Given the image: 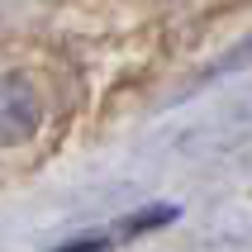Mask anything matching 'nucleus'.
Returning <instances> with one entry per match:
<instances>
[{
	"label": "nucleus",
	"instance_id": "obj_4",
	"mask_svg": "<svg viewBox=\"0 0 252 252\" xmlns=\"http://www.w3.org/2000/svg\"><path fill=\"white\" fill-rule=\"evenodd\" d=\"M53 252H110L105 238H81V243H67V248H53Z\"/></svg>",
	"mask_w": 252,
	"mask_h": 252
},
{
	"label": "nucleus",
	"instance_id": "obj_3",
	"mask_svg": "<svg viewBox=\"0 0 252 252\" xmlns=\"http://www.w3.org/2000/svg\"><path fill=\"white\" fill-rule=\"evenodd\" d=\"M243 67H252V33H248L243 43H233V48H228V53L214 62V67H210V76H224V71H243Z\"/></svg>",
	"mask_w": 252,
	"mask_h": 252
},
{
	"label": "nucleus",
	"instance_id": "obj_2",
	"mask_svg": "<svg viewBox=\"0 0 252 252\" xmlns=\"http://www.w3.org/2000/svg\"><path fill=\"white\" fill-rule=\"evenodd\" d=\"M176 219V205H148L143 214H133L124 224V233H148V228H157V224H171Z\"/></svg>",
	"mask_w": 252,
	"mask_h": 252
},
{
	"label": "nucleus",
	"instance_id": "obj_1",
	"mask_svg": "<svg viewBox=\"0 0 252 252\" xmlns=\"http://www.w3.org/2000/svg\"><path fill=\"white\" fill-rule=\"evenodd\" d=\"M43 124V100L38 86L19 71H0V148H19L38 133Z\"/></svg>",
	"mask_w": 252,
	"mask_h": 252
}]
</instances>
